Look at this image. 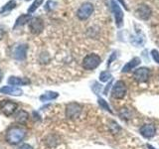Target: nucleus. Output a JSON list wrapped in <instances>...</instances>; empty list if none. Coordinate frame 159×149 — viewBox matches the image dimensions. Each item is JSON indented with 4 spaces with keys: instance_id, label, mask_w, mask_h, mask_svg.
<instances>
[{
    "instance_id": "22",
    "label": "nucleus",
    "mask_w": 159,
    "mask_h": 149,
    "mask_svg": "<svg viewBox=\"0 0 159 149\" xmlns=\"http://www.w3.org/2000/svg\"><path fill=\"white\" fill-rule=\"evenodd\" d=\"M98 103H99V106H101L103 109H106V111H109V112H112V111H111V107H109V106L107 103V102L104 101V99L99 98V99H98Z\"/></svg>"
},
{
    "instance_id": "19",
    "label": "nucleus",
    "mask_w": 159,
    "mask_h": 149,
    "mask_svg": "<svg viewBox=\"0 0 159 149\" xmlns=\"http://www.w3.org/2000/svg\"><path fill=\"white\" fill-rule=\"evenodd\" d=\"M15 6H16V2H15L14 0H11V1L8 2L6 5H5L4 7L0 8V13H2V12H6V11H9V10H12L13 8H15Z\"/></svg>"
},
{
    "instance_id": "20",
    "label": "nucleus",
    "mask_w": 159,
    "mask_h": 149,
    "mask_svg": "<svg viewBox=\"0 0 159 149\" xmlns=\"http://www.w3.org/2000/svg\"><path fill=\"white\" fill-rule=\"evenodd\" d=\"M111 79V74L108 72H102L101 74H99V79H101V82H107L108 79Z\"/></svg>"
},
{
    "instance_id": "24",
    "label": "nucleus",
    "mask_w": 159,
    "mask_h": 149,
    "mask_svg": "<svg viewBox=\"0 0 159 149\" xmlns=\"http://www.w3.org/2000/svg\"><path fill=\"white\" fill-rule=\"evenodd\" d=\"M54 5H56V3L55 2H53V1H48L47 2V4H46V9L47 10H51V9H53L54 8Z\"/></svg>"
},
{
    "instance_id": "15",
    "label": "nucleus",
    "mask_w": 159,
    "mask_h": 149,
    "mask_svg": "<svg viewBox=\"0 0 159 149\" xmlns=\"http://www.w3.org/2000/svg\"><path fill=\"white\" fill-rule=\"evenodd\" d=\"M140 64V59L139 58H133L130 62H128L125 66L123 67V69H122V73H127V72H129V71H131V70L133 69V68H135L136 66H138V65Z\"/></svg>"
},
{
    "instance_id": "11",
    "label": "nucleus",
    "mask_w": 159,
    "mask_h": 149,
    "mask_svg": "<svg viewBox=\"0 0 159 149\" xmlns=\"http://www.w3.org/2000/svg\"><path fill=\"white\" fill-rule=\"evenodd\" d=\"M0 93L4 94H9V96H13V97H20L23 94V91L21 88H18L15 87H9V86L2 87L0 88Z\"/></svg>"
},
{
    "instance_id": "18",
    "label": "nucleus",
    "mask_w": 159,
    "mask_h": 149,
    "mask_svg": "<svg viewBox=\"0 0 159 149\" xmlns=\"http://www.w3.org/2000/svg\"><path fill=\"white\" fill-rule=\"evenodd\" d=\"M30 19H31V16H30V15H21V16L17 19L15 27L20 26V25H24L26 22L30 21Z\"/></svg>"
},
{
    "instance_id": "17",
    "label": "nucleus",
    "mask_w": 159,
    "mask_h": 149,
    "mask_svg": "<svg viewBox=\"0 0 159 149\" xmlns=\"http://www.w3.org/2000/svg\"><path fill=\"white\" fill-rule=\"evenodd\" d=\"M15 118H16L17 121L24 123L25 121H27V119H28V113L25 111H22L21 109V111H17L16 115H15Z\"/></svg>"
},
{
    "instance_id": "5",
    "label": "nucleus",
    "mask_w": 159,
    "mask_h": 149,
    "mask_svg": "<svg viewBox=\"0 0 159 149\" xmlns=\"http://www.w3.org/2000/svg\"><path fill=\"white\" fill-rule=\"evenodd\" d=\"M125 93H126L125 84H124V82H122V81H117L116 84H114V86L112 88V92H111L112 97L116 99H120V98L124 97Z\"/></svg>"
},
{
    "instance_id": "3",
    "label": "nucleus",
    "mask_w": 159,
    "mask_h": 149,
    "mask_svg": "<svg viewBox=\"0 0 159 149\" xmlns=\"http://www.w3.org/2000/svg\"><path fill=\"white\" fill-rule=\"evenodd\" d=\"M17 108H18V103L14 102L13 101H4L0 104L1 112L7 117L13 115V114L16 112Z\"/></svg>"
},
{
    "instance_id": "30",
    "label": "nucleus",
    "mask_w": 159,
    "mask_h": 149,
    "mask_svg": "<svg viewBox=\"0 0 159 149\" xmlns=\"http://www.w3.org/2000/svg\"><path fill=\"white\" fill-rule=\"evenodd\" d=\"M27 1H28V0H27Z\"/></svg>"
},
{
    "instance_id": "16",
    "label": "nucleus",
    "mask_w": 159,
    "mask_h": 149,
    "mask_svg": "<svg viewBox=\"0 0 159 149\" xmlns=\"http://www.w3.org/2000/svg\"><path fill=\"white\" fill-rule=\"evenodd\" d=\"M59 97L58 93L55 92H47L43 93L42 96H40V101L41 102H49V101H53V99H56Z\"/></svg>"
},
{
    "instance_id": "8",
    "label": "nucleus",
    "mask_w": 159,
    "mask_h": 149,
    "mask_svg": "<svg viewBox=\"0 0 159 149\" xmlns=\"http://www.w3.org/2000/svg\"><path fill=\"white\" fill-rule=\"evenodd\" d=\"M29 29L31 31L32 34L34 35H38L42 32L43 30V21L41 18L36 17V18H32L29 21Z\"/></svg>"
},
{
    "instance_id": "13",
    "label": "nucleus",
    "mask_w": 159,
    "mask_h": 149,
    "mask_svg": "<svg viewBox=\"0 0 159 149\" xmlns=\"http://www.w3.org/2000/svg\"><path fill=\"white\" fill-rule=\"evenodd\" d=\"M26 52H27V46L25 45H20L18 46L15 51L13 52V57L16 60H20V61H23V60L26 58Z\"/></svg>"
},
{
    "instance_id": "9",
    "label": "nucleus",
    "mask_w": 159,
    "mask_h": 149,
    "mask_svg": "<svg viewBox=\"0 0 159 149\" xmlns=\"http://www.w3.org/2000/svg\"><path fill=\"white\" fill-rule=\"evenodd\" d=\"M133 78L139 83L146 82L149 78V70L147 68H139L133 73Z\"/></svg>"
},
{
    "instance_id": "10",
    "label": "nucleus",
    "mask_w": 159,
    "mask_h": 149,
    "mask_svg": "<svg viewBox=\"0 0 159 149\" xmlns=\"http://www.w3.org/2000/svg\"><path fill=\"white\" fill-rule=\"evenodd\" d=\"M155 133H156V128L152 123L144 124V125L140 127V134L145 138H151L155 135Z\"/></svg>"
},
{
    "instance_id": "14",
    "label": "nucleus",
    "mask_w": 159,
    "mask_h": 149,
    "mask_svg": "<svg viewBox=\"0 0 159 149\" xmlns=\"http://www.w3.org/2000/svg\"><path fill=\"white\" fill-rule=\"evenodd\" d=\"M8 84L11 86H25V84H29L30 81L28 79H22L18 77H10L8 79Z\"/></svg>"
},
{
    "instance_id": "1",
    "label": "nucleus",
    "mask_w": 159,
    "mask_h": 149,
    "mask_svg": "<svg viewBox=\"0 0 159 149\" xmlns=\"http://www.w3.org/2000/svg\"><path fill=\"white\" fill-rule=\"evenodd\" d=\"M26 136V129L20 125H13L6 132V141L10 144H18Z\"/></svg>"
},
{
    "instance_id": "4",
    "label": "nucleus",
    "mask_w": 159,
    "mask_h": 149,
    "mask_svg": "<svg viewBox=\"0 0 159 149\" xmlns=\"http://www.w3.org/2000/svg\"><path fill=\"white\" fill-rule=\"evenodd\" d=\"M82 112V106L77 102H71L66 106V116L70 119H75L80 116Z\"/></svg>"
},
{
    "instance_id": "6",
    "label": "nucleus",
    "mask_w": 159,
    "mask_h": 149,
    "mask_svg": "<svg viewBox=\"0 0 159 149\" xmlns=\"http://www.w3.org/2000/svg\"><path fill=\"white\" fill-rule=\"evenodd\" d=\"M93 4L89 3V2H86V3H84L82 6L79 8L77 15H78L79 19L86 20V19H88L89 16H91V15L93 14Z\"/></svg>"
},
{
    "instance_id": "12",
    "label": "nucleus",
    "mask_w": 159,
    "mask_h": 149,
    "mask_svg": "<svg viewBox=\"0 0 159 149\" xmlns=\"http://www.w3.org/2000/svg\"><path fill=\"white\" fill-rule=\"evenodd\" d=\"M136 14H137V16L140 19L147 20L149 17L151 16V9L149 8L147 5H145V4L139 5V7L136 10Z\"/></svg>"
},
{
    "instance_id": "23",
    "label": "nucleus",
    "mask_w": 159,
    "mask_h": 149,
    "mask_svg": "<svg viewBox=\"0 0 159 149\" xmlns=\"http://www.w3.org/2000/svg\"><path fill=\"white\" fill-rule=\"evenodd\" d=\"M151 55H152V58H153L154 61L159 64V52L156 51V50H152Z\"/></svg>"
},
{
    "instance_id": "21",
    "label": "nucleus",
    "mask_w": 159,
    "mask_h": 149,
    "mask_svg": "<svg viewBox=\"0 0 159 149\" xmlns=\"http://www.w3.org/2000/svg\"><path fill=\"white\" fill-rule=\"evenodd\" d=\"M43 3V0H35L34 1V3L31 5V7L29 8V10H28V12L29 13H32V12H34L35 10H36L40 5H41Z\"/></svg>"
},
{
    "instance_id": "2",
    "label": "nucleus",
    "mask_w": 159,
    "mask_h": 149,
    "mask_svg": "<svg viewBox=\"0 0 159 149\" xmlns=\"http://www.w3.org/2000/svg\"><path fill=\"white\" fill-rule=\"evenodd\" d=\"M102 62L101 57L97 54H89L83 60V68L88 71L96 69Z\"/></svg>"
},
{
    "instance_id": "27",
    "label": "nucleus",
    "mask_w": 159,
    "mask_h": 149,
    "mask_svg": "<svg viewBox=\"0 0 159 149\" xmlns=\"http://www.w3.org/2000/svg\"><path fill=\"white\" fill-rule=\"evenodd\" d=\"M3 36H4V31H3V30L0 29V40H2Z\"/></svg>"
},
{
    "instance_id": "26",
    "label": "nucleus",
    "mask_w": 159,
    "mask_h": 149,
    "mask_svg": "<svg viewBox=\"0 0 159 149\" xmlns=\"http://www.w3.org/2000/svg\"><path fill=\"white\" fill-rule=\"evenodd\" d=\"M111 83H109V84H107V87L106 88V89H104V94H107V91L109 89V88H111Z\"/></svg>"
},
{
    "instance_id": "28",
    "label": "nucleus",
    "mask_w": 159,
    "mask_h": 149,
    "mask_svg": "<svg viewBox=\"0 0 159 149\" xmlns=\"http://www.w3.org/2000/svg\"><path fill=\"white\" fill-rule=\"evenodd\" d=\"M2 77H3V74L1 72V69H0V83H1V81H2Z\"/></svg>"
},
{
    "instance_id": "7",
    "label": "nucleus",
    "mask_w": 159,
    "mask_h": 149,
    "mask_svg": "<svg viewBox=\"0 0 159 149\" xmlns=\"http://www.w3.org/2000/svg\"><path fill=\"white\" fill-rule=\"evenodd\" d=\"M111 10L114 14V18H116V26L121 27L122 24H123V12H122V10L120 9L119 5L114 1V0H111Z\"/></svg>"
},
{
    "instance_id": "25",
    "label": "nucleus",
    "mask_w": 159,
    "mask_h": 149,
    "mask_svg": "<svg viewBox=\"0 0 159 149\" xmlns=\"http://www.w3.org/2000/svg\"><path fill=\"white\" fill-rule=\"evenodd\" d=\"M18 149H33V147L31 145H29V144H23V145L20 146Z\"/></svg>"
},
{
    "instance_id": "29",
    "label": "nucleus",
    "mask_w": 159,
    "mask_h": 149,
    "mask_svg": "<svg viewBox=\"0 0 159 149\" xmlns=\"http://www.w3.org/2000/svg\"><path fill=\"white\" fill-rule=\"evenodd\" d=\"M147 147H148L149 149H155V148H154V147H152L151 145H147Z\"/></svg>"
}]
</instances>
